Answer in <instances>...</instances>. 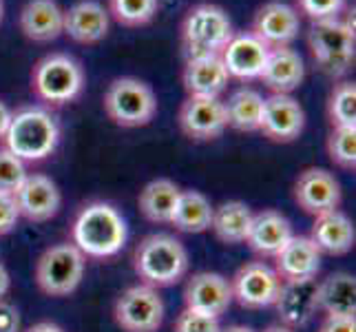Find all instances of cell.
<instances>
[{
	"instance_id": "1",
	"label": "cell",
	"mask_w": 356,
	"mask_h": 332,
	"mask_svg": "<svg viewBox=\"0 0 356 332\" xmlns=\"http://www.w3.org/2000/svg\"><path fill=\"white\" fill-rule=\"evenodd\" d=\"M73 246L84 257H95V260H106L115 257L124 248L129 237L127 219L113 204L108 202H89L84 204L76 219H73Z\"/></svg>"
},
{
	"instance_id": "2",
	"label": "cell",
	"mask_w": 356,
	"mask_h": 332,
	"mask_svg": "<svg viewBox=\"0 0 356 332\" xmlns=\"http://www.w3.org/2000/svg\"><path fill=\"white\" fill-rule=\"evenodd\" d=\"M135 275L153 288L175 286L188 273V251L168 232H153L144 237L133 253Z\"/></svg>"
},
{
	"instance_id": "3",
	"label": "cell",
	"mask_w": 356,
	"mask_h": 332,
	"mask_svg": "<svg viewBox=\"0 0 356 332\" xmlns=\"http://www.w3.org/2000/svg\"><path fill=\"white\" fill-rule=\"evenodd\" d=\"M60 142V127L51 111L42 106H22L11 113L5 135V149L22 162H40Z\"/></svg>"
},
{
	"instance_id": "4",
	"label": "cell",
	"mask_w": 356,
	"mask_h": 332,
	"mask_svg": "<svg viewBox=\"0 0 356 332\" xmlns=\"http://www.w3.org/2000/svg\"><path fill=\"white\" fill-rule=\"evenodd\" d=\"M84 69L69 54H47L31 69V89L49 106L76 102L84 91Z\"/></svg>"
},
{
	"instance_id": "5",
	"label": "cell",
	"mask_w": 356,
	"mask_h": 332,
	"mask_svg": "<svg viewBox=\"0 0 356 332\" xmlns=\"http://www.w3.org/2000/svg\"><path fill=\"white\" fill-rule=\"evenodd\" d=\"M308 49L314 65L330 78L348 76L354 67L356 35L348 20H321L312 22L308 31Z\"/></svg>"
},
{
	"instance_id": "6",
	"label": "cell",
	"mask_w": 356,
	"mask_h": 332,
	"mask_svg": "<svg viewBox=\"0 0 356 332\" xmlns=\"http://www.w3.org/2000/svg\"><path fill=\"white\" fill-rule=\"evenodd\" d=\"M235 35L232 20L222 7L202 3L188 9L181 20V47L186 60L200 56H219Z\"/></svg>"
},
{
	"instance_id": "7",
	"label": "cell",
	"mask_w": 356,
	"mask_h": 332,
	"mask_svg": "<svg viewBox=\"0 0 356 332\" xmlns=\"http://www.w3.org/2000/svg\"><path fill=\"white\" fill-rule=\"evenodd\" d=\"M104 113L118 127L140 129L157 116V95L140 78H115L104 91Z\"/></svg>"
},
{
	"instance_id": "8",
	"label": "cell",
	"mask_w": 356,
	"mask_h": 332,
	"mask_svg": "<svg viewBox=\"0 0 356 332\" xmlns=\"http://www.w3.org/2000/svg\"><path fill=\"white\" fill-rule=\"evenodd\" d=\"M87 257L76 246L63 242L54 244L35 262V284L49 297H67L82 284Z\"/></svg>"
},
{
	"instance_id": "9",
	"label": "cell",
	"mask_w": 356,
	"mask_h": 332,
	"mask_svg": "<svg viewBox=\"0 0 356 332\" xmlns=\"http://www.w3.org/2000/svg\"><path fill=\"white\" fill-rule=\"evenodd\" d=\"M166 306L157 288L135 284L120 292L113 306L115 324L124 332H157L164 324Z\"/></svg>"
},
{
	"instance_id": "10",
	"label": "cell",
	"mask_w": 356,
	"mask_h": 332,
	"mask_svg": "<svg viewBox=\"0 0 356 332\" xmlns=\"http://www.w3.org/2000/svg\"><path fill=\"white\" fill-rule=\"evenodd\" d=\"M284 286V281L279 279L273 266L266 262H250L243 264L235 277L230 279L232 301H237L241 308H268L275 306L279 290Z\"/></svg>"
},
{
	"instance_id": "11",
	"label": "cell",
	"mask_w": 356,
	"mask_h": 332,
	"mask_svg": "<svg viewBox=\"0 0 356 332\" xmlns=\"http://www.w3.org/2000/svg\"><path fill=\"white\" fill-rule=\"evenodd\" d=\"M179 129L193 142H213L228 129L226 106L219 97L188 95L179 106Z\"/></svg>"
},
{
	"instance_id": "12",
	"label": "cell",
	"mask_w": 356,
	"mask_h": 332,
	"mask_svg": "<svg viewBox=\"0 0 356 332\" xmlns=\"http://www.w3.org/2000/svg\"><path fill=\"white\" fill-rule=\"evenodd\" d=\"M292 198L303 213L318 217L323 213L337 211L343 200V191L339 180L330 171L310 166L303 168L294 182Z\"/></svg>"
},
{
	"instance_id": "13",
	"label": "cell",
	"mask_w": 356,
	"mask_h": 332,
	"mask_svg": "<svg viewBox=\"0 0 356 332\" xmlns=\"http://www.w3.org/2000/svg\"><path fill=\"white\" fill-rule=\"evenodd\" d=\"M301 29V16L297 9L281 0H268L252 16L250 33L261 40L268 49L290 47L297 40Z\"/></svg>"
},
{
	"instance_id": "14",
	"label": "cell",
	"mask_w": 356,
	"mask_h": 332,
	"mask_svg": "<svg viewBox=\"0 0 356 332\" xmlns=\"http://www.w3.org/2000/svg\"><path fill=\"white\" fill-rule=\"evenodd\" d=\"M305 129V111L292 95L273 93L264 97V113L259 131L264 138L277 144H290L299 140Z\"/></svg>"
},
{
	"instance_id": "15",
	"label": "cell",
	"mask_w": 356,
	"mask_h": 332,
	"mask_svg": "<svg viewBox=\"0 0 356 332\" xmlns=\"http://www.w3.org/2000/svg\"><path fill=\"white\" fill-rule=\"evenodd\" d=\"M273 260L275 273L284 284H308L316 279L321 270V253L305 235H292Z\"/></svg>"
},
{
	"instance_id": "16",
	"label": "cell",
	"mask_w": 356,
	"mask_h": 332,
	"mask_svg": "<svg viewBox=\"0 0 356 332\" xmlns=\"http://www.w3.org/2000/svg\"><path fill=\"white\" fill-rule=\"evenodd\" d=\"M232 303V290L230 279H226L219 273H195L184 288V306L188 310L202 313L208 317L219 319Z\"/></svg>"
},
{
	"instance_id": "17",
	"label": "cell",
	"mask_w": 356,
	"mask_h": 332,
	"mask_svg": "<svg viewBox=\"0 0 356 332\" xmlns=\"http://www.w3.org/2000/svg\"><path fill=\"white\" fill-rule=\"evenodd\" d=\"M14 200L20 217L40 224V221H49L58 215L60 204H63V195H60L58 184L51 177L40 173H27V177L16 189Z\"/></svg>"
},
{
	"instance_id": "18",
	"label": "cell",
	"mask_w": 356,
	"mask_h": 332,
	"mask_svg": "<svg viewBox=\"0 0 356 332\" xmlns=\"http://www.w3.org/2000/svg\"><path fill=\"white\" fill-rule=\"evenodd\" d=\"M268 52L270 49L261 40H257L250 31H241L228 40L219 58H222L230 78L259 80L268 60Z\"/></svg>"
},
{
	"instance_id": "19",
	"label": "cell",
	"mask_w": 356,
	"mask_h": 332,
	"mask_svg": "<svg viewBox=\"0 0 356 332\" xmlns=\"http://www.w3.org/2000/svg\"><path fill=\"white\" fill-rule=\"evenodd\" d=\"M111 16L95 0H80L73 7L65 9L63 33H67L78 45H97L108 35Z\"/></svg>"
},
{
	"instance_id": "20",
	"label": "cell",
	"mask_w": 356,
	"mask_h": 332,
	"mask_svg": "<svg viewBox=\"0 0 356 332\" xmlns=\"http://www.w3.org/2000/svg\"><path fill=\"white\" fill-rule=\"evenodd\" d=\"M20 31L31 42H51L63 33L65 9L56 0H29L18 16Z\"/></svg>"
},
{
	"instance_id": "21",
	"label": "cell",
	"mask_w": 356,
	"mask_h": 332,
	"mask_svg": "<svg viewBox=\"0 0 356 332\" xmlns=\"http://www.w3.org/2000/svg\"><path fill=\"white\" fill-rule=\"evenodd\" d=\"M305 78V67L303 58L290 47H277L268 52L266 67L261 71V82L273 93H284L292 95L297 91Z\"/></svg>"
},
{
	"instance_id": "22",
	"label": "cell",
	"mask_w": 356,
	"mask_h": 332,
	"mask_svg": "<svg viewBox=\"0 0 356 332\" xmlns=\"http://www.w3.org/2000/svg\"><path fill=\"white\" fill-rule=\"evenodd\" d=\"M292 235L294 232L290 226V219L284 213L266 208V211L252 215V224L248 230V237H245V244L257 255L275 257L290 242Z\"/></svg>"
},
{
	"instance_id": "23",
	"label": "cell",
	"mask_w": 356,
	"mask_h": 332,
	"mask_svg": "<svg viewBox=\"0 0 356 332\" xmlns=\"http://www.w3.org/2000/svg\"><path fill=\"white\" fill-rule=\"evenodd\" d=\"M308 237L312 239V244L316 246V251L321 255L325 253V255L339 257L354 248L356 230H354L352 219L337 208V211L314 217V224Z\"/></svg>"
},
{
	"instance_id": "24",
	"label": "cell",
	"mask_w": 356,
	"mask_h": 332,
	"mask_svg": "<svg viewBox=\"0 0 356 332\" xmlns=\"http://www.w3.org/2000/svg\"><path fill=\"white\" fill-rule=\"evenodd\" d=\"M230 76L219 56H200L186 60L181 71V84L188 95L219 97Z\"/></svg>"
},
{
	"instance_id": "25",
	"label": "cell",
	"mask_w": 356,
	"mask_h": 332,
	"mask_svg": "<svg viewBox=\"0 0 356 332\" xmlns=\"http://www.w3.org/2000/svg\"><path fill=\"white\" fill-rule=\"evenodd\" d=\"M281 326L303 328L316 315V281L308 284H284L275 301Z\"/></svg>"
},
{
	"instance_id": "26",
	"label": "cell",
	"mask_w": 356,
	"mask_h": 332,
	"mask_svg": "<svg viewBox=\"0 0 356 332\" xmlns=\"http://www.w3.org/2000/svg\"><path fill=\"white\" fill-rule=\"evenodd\" d=\"M316 310L323 315H356V277L332 273L316 284Z\"/></svg>"
},
{
	"instance_id": "27",
	"label": "cell",
	"mask_w": 356,
	"mask_h": 332,
	"mask_svg": "<svg viewBox=\"0 0 356 332\" xmlns=\"http://www.w3.org/2000/svg\"><path fill=\"white\" fill-rule=\"evenodd\" d=\"M252 211L248 204H243L239 200H230L219 204L213 208V221L211 230L215 232V237L219 242H224L228 246L243 244L248 237V230L252 224Z\"/></svg>"
},
{
	"instance_id": "28",
	"label": "cell",
	"mask_w": 356,
	"mask_h": 332,
	"mask_svg": "<svg viewBox=\"0 0 356 332\" xmlns=\"http://www.w3.org/2000/svg\"><path fill=\"white\" fill-rule=\"evenodd\" d=\"M181 189L173 180L157 177L140 191V211L153 224H170V217L177 206Z\"/></svg>"
},
{
	"instance_id": "29",
	"label": "cell",
	"mask_w": 356,
	"mask_h": 332,
	"mask_svg": "<svg viewBox=\"0 0 356 332\" xmlns=\"http://www.w3.org/2000/svg\"><path fill=\"white\" fill-rule=\"evenodd\" d=\"M213 204L206 198L204 193L188 189L179 193L177 206L170 217V224L181 232H191V235H197V232L211 230V221H213Z\"/></svg>"
},
{
	"instance_id": "30",
	"label": "cell",
	"mask_w": 356,
	"mask_h": 332,
	"mask_svg": "<svg viewBox=\"0 0 356 332\" xmlns=\"http://www.w3.org/2000/svg\"><path fill=\"white\" fill-rule=\"evenodd\" d=\"M226 106V120L228 127L241 133L259 131V122L264 113V95L250 87H241L228 97Z\"/></svg>"
},
{
	"instance_id": "31",
	"label": "cell",
	"mask_w": 356,
	"mask_h": 332,
	"mask_svg": "<svg viewBox=\"0 0 356 332\" xmlns=\"http://www.w3.org/2000/svg\"><path fill=\"white\" fill-rule=\"evenodd\" d=\"M327 118L332 127H356V84L341 80L327 97Z\"/></svg>"
},
{
	"instance_id": "32",
	"label": "cell",
	"mask_w": 356,
	"mask_h": 332,
	"mask_svg": "<svg viewBox=\"0 0 356 332\" xmlns=\"http://www.w3.org/2000/svg\"><path fill=\"white\" fill-rule=\"evenodd\" d=\"M159 9V0H108V16L122 27H144Z\"/></svg>"
},
{
	"instance_id": "33",
	"label": "cell",
	"mask_w": 356,
	"mask_h": 332,
	"mask_svg": "<svg viewBox=\"0 0 356 332\" xmlns=\"http://www.w3.org/2000/svg\"><path fill=\"white\" fill-rule=\"evenodd\" d=\"M325 149L330 159L346 171L356 168V127H332Z\"/></svg>"
},
{
	"instance_id": "34",
	"label": "cell",
	"mask_w": 356,
	"mask_h": 332,
	"mask_svg": "<svg viewBox=\"0 0 356 332\" xmlns=\"http://www.w3.org/2000/svg\"><path fill=\"white\" fill-rule=\"evenodd\" d=\"M294 9L299 16L310 18L312 22L341 18L346 9V0H294Z\"/></svg>"
},
{
	"instance_id": "35",
	"label": "cell",
	"mask_w": 356,
	"mask_h": 332,
	"mask_svg": "<svg viewBox=\"0 0 356 332\" xmlns=\"http://www.w3.org/2000/svg\"><path fill=\"white\" fill-rule=\"evenodd\" d=\"M24 177H27L24 162L3 146V149H0V191L16 193V189L20 187Z\"/></svg>"
},
{
	"instance_id": "36",
	"label": "cell",
	"mask_w": 356,
	"mask_h": 332,
	"mask_svg": "<svg viewBox=\"0 0 356 332\" xmlns=\"http://www.w3.org/2000/svg\"><path fill=\"white\" fill-rule=\"evenodd\" d=\"M175 332H222L219 319L184 308L175 319Z\"/></svg>"
},
{
	"instance_id": "37",
	"label": "cell",
	"mask_w": 356,
	"mask_h": 332,
	"mask_svg": "<svg viewBox=\"0 0 356 332\" xmlns=\"http://www.w3.org/2000/svg\"><path fill=\"white\" fill-rule=\"evenodd\" d=\"M18 219H20V213H18V206L14 200V193L0 191V237L9 235V232L14 230Z\"/></svg>"
},
{
	"instance_id": "38",
	"label": "cell",
	"mask_w": 356,
	"mask_h": 332,
	"mask_svg": "<svg viewBox=\"0 0 356 332\" xmlns=\"http://www.w3.org/2000/svg\"><path fill=\"white\" fill-rule=\"evenodd\" d=\"M318 332H356V315H325Z\"/></svg>"
},
{
	"instance_id": "39",
	"label": "cell",
	"mask_w": 356,
	"mask_h": 332,
	"mask_svg": "<svg viewBox=\"0 0 356 332\" xmlns=\"http://www.w3.org/2000/svg\"><path fill=\"white\" fill-rule=\"evenodd\" d=\"M0 332H20V313L5 299H0Z\"/></svg>"
},
{
	"instance_id": "40",
	"label": "cell",
	"mask_w": 356,
	"mask_h": 332,
	"mask_svg": "<svg viewBox=\"0 0 356 332\" xmlns=\"http://www.w3.org/2000/svg\"><path fill=\"white\" fill-rule=\"evenodd\" d=\"M11 111L3 100H0V140H5V135H7V129H9V122H11Z\"/></svg>"
},
{
	"instance_id": "41",
	"label": "cell",
	"mask_w": 356,
	"mask_h": 332,
	"mask_svg": "<svg viewBox=\"0 0 356 332\" xmlns=\"http://www.w3.org/2000/svg\"><path fill=\"white\" fill-rule=\"evenodd\" d=\"M11 288V277H9V270L7 266L0 262V299H5L7 297V292Z\"/></svg>"
},
{
	"instance_id": "42",
	"label": "cell",
	"mask_w": 356,
	"mask_h": 332,
	"mask_svg": "<svg viewBox=\"0 0 356 332\" xmlns=\"http://www.w3.org/2000/svg\"><path fill=\"white\" fill-rule=\"evenodd\" d=\"M27 332H65V328H60V326L54 324V322H40V324L31 326Z\"/></svg>"
},
{
	"instance_id": "43",
	"label": "cell",
	"mask_w": 356,
	"mask_h": 332,
	"mask_svg": "<svg viewBox=\"0 0 356 332\" xmlns=\"http://www.w3.org/2000/svg\"><path fill=\"white\" fill-rule=\"evenodd\" d=\"M222 332H254V330L252 328H245V326H230V328H226Z\"/></svg>"
},
{
	"instance_id": "44",
	"label": "cell",
	"mask_w": 356,
	"mask_h": 332,
	"mask_svg": "<svg viewBox=\"0 0 356 332\" xmlns=\"http://www.w3.org/2000/svg\"><path fill=\"white\" fill-rule=\"evenodd\" d=\"M264 332H294V330L292 328H286V326H270Z\"/></svg>"
},
{
	"instance_id": "45",
	"label": "cell",
	"mask_w": 356,
	"mask_h": 332,
	"mask_svg": "<svg viewBox=\"0 0 356 332\" xmlns=\"http://www.w3.org/2000/svg\"><path fill=\"white\" fill-rule=\"evenodd\" d=\"M3 16H5V3L0 0V22H3Z\"/></svg>"
}]
</instances>
